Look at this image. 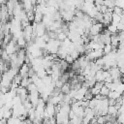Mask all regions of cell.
Segmentation results:
<instances>
[{
	"mask_svg": "<svg viewBox=\"0 0 124 124\" xmlns=\"http://www.w3.org/2000/svg\"><path fill=\"white\" fill-rule=\"evenodd\" d=\"M108 77H109L108 71H106V70H103V69L97 71L96 74H95L96 81H100V82H104Z\"/></svg>",
	"mask_w": 124,
	"mask_h": 124,
	"instance_id": "obj_5",
	"label": "cell"
},
{
	"mask_svg": "<svg viewBox=\"0 0 124 124\" xmlns=\"http://www.w3.org/2000/svg\"><path fill=\"white\" fill-rule=\"evenodd\" d=\"M4 111H5V108H0V120H2L4 118Z\"/></svg>",
	"mask_w": 124,
	"mask_h": 124,
	"instance_id": "obj_37",
	"label": "cell"
},
{
	"mask_svg": "<svg viewBox=\"0 0 124 124\" xmlns=\"http://www.w3.org/2000/svg\"><path fill=\"white\" fill-rule=\"evenodd\" d=\"M46 27L45 26V24L43 22H40V23H37V26H36V36L37 37H43L45 34H46Z\"/></svg>",
	"mask_w": 124,
	"mask_h": 124,
	"instance_id": "obj_7",
	"label": "cell"
},
{
	"mask_svg": "<svg viewBox=\"0 0 124 124\" xmlns=\"http://www.w3.org/2000/svg\"><path fill=\"white\" fill-rule=\"evenodd\" d=\"M26 89L28 90V93H29V92H33V91L38 90V88H37L36 84H35V83H32V82H31V83L26 87Z\"/></svg>",
	"mask_w": 124,
	"mask_h": 124,
	"instance_id": "obj_28",
	"label": "cell"
},
{
	"mask_svg": "<svg viewBox=\"0 0 124 124\" xmlns=\"http://www.w3.org/2000/svg\"><path fill=\"white\" fill-rule=\"evenodd\" d=\"M60 46H61L60 41H58L57 39H50L46 43V46L45 49L48 54H56L60 48Z\"/></svg>",
	"mask_w": 124,
	"mask_h": 124,
	"instance_id": "obj_1",
	"label": "cell"
},
{
	"mask_svg": "<svg viewBox=\"0 0 124 124\" xmlns=\"http://www.w3.org/2000/svg\"><path fill=\"white\" fill-rule=\"evenodd\" d=\"M19 1H20V2H23V1H24V0H19Z\"/></svg>",
	"mask_w": 124,
	"mask_h": 124,
	"instance_id": "obj_43",
	"label": "cell"
},
{
	"mask_svg": "<svg viewBox=\"0 0 124 124\" xmlns=\"http://www.w3.org/2000/svg\"><path fill=\"white\" fill-rule=\"evenodd\" d=\"M116 92H118L119 94H123L124 93V82L123 81H121L118 85H117V87H116V90H115Z\"/></svg>",
	"mask_w": 124,
	"mask_h": 124,
	"instance_id": "obj_26",
	"label": "cell"
},
{
	"mask_svg": "<svg viewBox=\"0 0 124 124\" xmlns=\"http://www.w3.org/2000/svg\"><path fill=\"white\" fill-rule=\"evenodd\" d=\"M121 96H122V95L119 94V93L116 92V91H109V93H108V99H112V100H116V101H117Z\"/></svg>",
	"mask_w": 124,
	"mask_h": 124,
	"instance_id": "obj_13",
	"label": "cell"
},
{
	"mask_svg": "<svg viewBox=\"0 0 124 124\" xmlns=\"http://www.w3.org/2000/svg\"><path fill=\"white\" fill-rule=\"evenodd\" d=\"M71 85H70V83L69 82H66V83H64L63 84V86H62V88H61V92L63 93V94H69L70 93V91H71Z\"/></svg>",
	"mask_w": 124,
	"mask_h": 124,
	"instance_id": "obj_15",
	"label": "cell"
},
{
	"mask_svg": "<svg viewBox=\"0 0 124 124\" xmlns=\"http://www.w3.org/2000/svg\"><path fill=\"white\" fill-rule=\"evenodd\" d=\"M104 86V82H100V81H96V83L94 84V86L93 87H95V88H98V89H100L101 90V88Z\"/></svg>",
	"mask_w": 124,
	"mask_h": 124,
	"instance_id": "obj_35",
	"label": "cell"
},
{
	"mask_svg": "<svg viewBox=\"0 0 124 124\" xmlns=\"http://www.w3.org/2000/svg\"><path fill=\"white\" fill-rule=\"evenodd\" d=\"M21 120L18 117H11L7 120V124H20Z\"/></svg>",
	"mask_w": 124,
	"mask_h": 124,
	"instance_id": "obj_17",
	"label": "cell"
},
{
	"mask_svg": "<svg viewBox=\"0 0 124 124\" xmlns=\"http://www.w3.org/2000/svg\"><path fill=\"white\" fill-rule=\"evenodd\" d=\"M108 114L116 117L118 114V108H116V106H108Z\"/></svg>",
	"mask_w": 124,
	"mask_h": 124,
	"instance_id": "obj_11",
	"label": "cell"
},
{
	"mask_svg": "<svg viewBox=\"0 0 124 124\" xmlns=\"http://www.w3.org/2000/svg\"><path fill=\"white\" fill-rule=\"evenodd\" d=\"M65 61H66L67 63H69V64H72V63H73L75 60L73 59V57H72L70 54H68V55L66 56V58H65Z\"/></svg>",
	"mask_w": 124,
	"mask_h": 124,
	"instance_id": "obj_34",
	"label": "cell"
},
{
	"mask_svg": "<svg viewBox=\"0 0 124 124\" xmlns=\"http://www.w3.org/2000/svg\"><path fill=\"white\" fill-rule=\"evenodd\" d=\"M117 29H118V31L120 32V31H124V21H120L118 24H117Z\"/></svg>",
	"mask_w": 124,
	"mask_h": 124,
	"instance_id": "obj_33",
	"label": "cell"
},
{
	"mask_svg": "<svg viewBox=\"0 0 124 124\" xmlns=\"http://www.w3.org/2000/svg\"><path fill=\"white\" fill-rule=\"evenodd\" d=\"M97 118V124H106V115H98L96 116Z\"/></svg>",
	"mask_w": 124,
	"mask_h": 124,
	"instance_id": "obj_25",
	"label": "cell"
},
{
	"mask_svg": "<svg viewBox=\"0 0 124 124\" xmlns=\"http://www.w3.org/2000/svg\"><path fill=\"white\" fill-rule=\"evenodd\" d=\"M107 29L108 30V32L110 33V34H117V32H118V29H117V25L116 24H113V23H110V24H108V26H107Z\"/></svg>",
	"mask_w": 124,
	"mask_h": 124,
	"instance_id": "obj_12",
	"label": "cell"
},
{
	"mask_svg": "<svg viewBox=\"0 0 124 124\" xmlns=\"http://www.w3.org/2000/svg\"><path fill=\"white\" fill-rule=\"evenodd\" d=\"M116 122L118 124H124V112L122 113H118L117 114V117H116Z\"/></svg>",
	"mask_w": 124,
	"mask_h": 124,
	"instance_id": "obj_27",
	"label": "cell"
},
{
	"mask_svg": "<svg viewBox=\"0 0 124 124\" xmlns=\"http://www.w3.org/2000/svg\"><path fill=\"white\" fill-rule=\"evenodd\" d=\"M121 79H122V81H123V82H124V76H123V77H122V78H121Z\"/></svg>",
	"mask_w": 124,
	"mask_h": 124,
	"instance_id": "obj_41",
	"label": "cell"
},
{
	"mask_svg": "<svg viewBox=\"0 0 124 124\" xmlns=\"http://www.w3.org/2000/svg\"><path fill=\"white\" fill-rule=\"evenodd\" d=\"M109 89L104 84V86L101 88V90H100V95H102V96H105V97H108V93H109Z\"/></svg>",
	"mask_w": 124,
	"mask_h": 124,
	"instance_id": "obj_23",
	"label": "cell"
},
{
	"mask_svg": "<svg viewBox=\"0 0 124 124\" xmlns=\"http://www.w3.org/2000/svg\"><path fill=\"white\" fill-rule=\"evenodd\" d=\"M115 6L124 9V0H115Z\"/></svg>",
	"mask_w": 124,
	"mask_h": 124,
	"instance_id": "obj_31",
	"label": "cell"
},
{
	"mask_svg": "<svg viewBox=\"0 0 124 124\" xmlns=\"http://www.w3.org/2000/svg\"><path fill=\"white\" fill-rule=\"evenodd\" d=\"M2 25H3V23L0 21V30H1V28H2Z\"/></svg>",
	"mask_w": 124,
	"mask_h": 124,
	"instance_id": "obj_40",
	"label": "cell"
},
{
	"mask_svg": "<svg viewBox=\"0 0 124 124\" xmlns=\"http://www.w3.org/2000/svg\"><path fill=\"white\" fill-rule=\"evenodd\" d=\"M67 38H68L67 33H65V32H63V31H61V32L57 33V40H58V41L63 42V41H64L65 39H67Z\"/></svg>",
	"mask_w": 124,
	"mask_h": 124,
	"instance_id": "obj_20",
	"label": "cell"
},
{
	"mask_svg": "<svg viewBox=\"0 0 124 124\" xmlns=\"http://www.w3.org/2000/svg\"><path fill=\"white\" fill-rule=\"evenodd\" d=\"M40 98H41V95H40V92L38 90L28 93V100L31 102V104L33 105L34 108H36V106L38 105Z\"/></svg>",
	"mask_w": 124,
	"mask_h": 124,
	"instance_id": "obj_4",
	"label": "cell"
},
{
	"mask_svg": "<svg viewBox=\"0 0 124 124\" xmlns=\"http://www.w3.org/2000/svg\"><path fill=\"white\" fill-rule=\"evenodd\" d=\"M30 68H29V64L24 63L18 70V74L22 77V78H28V72H29Z\"/></svg>",
	"mask_w": 124,
	"mask_h": 124,
	"instance_id": "obj_8",
	"label": "cell"
},
{
	"mask_svg": "<svg viewBox=\"0 0 124 124\" xmlns=\"http://www.w3.org/2000/svg\"><path fill=\"white\" fill-rule=\"evenodd\" d=\"M121 21V16H118V15H116V14H112V21H111V23H113V24H118L119 22Z\"/></svg>",
	"mask_w": 124,
	"mask_h": 124,
	"instance_id": "obj_19",
	"label": "cell"
},
{
	"mask_svg": "<svg viewBox=\"0 0 124 124\" xmlns=\"http://www.w3.org/2000/svg\"><path fill=\"white\" fill-rule=\"evenodd\" d=\"M0 19H1V10H0Z\"/></svg>",
	"mask_w": 124,
	"mask_h": 124,
	"instance_id": "obj_42",
	"label": "cell"
},
{
	"mask_svg": "<svg viewBox=\"0 0 124 124\" xmlns=\"http://www.w3.org/2000/svg\"><path fill=\"white\" fill-rule=\"evenodd\" d=\"M108 73H109V76L111 77V78H112L113 80L121 79V78H122V76H123L117 67H115V68H110V69L108 70Z\"/></svg>",
	"mask_w": 124,
	"mask_h": 124,
	"instance_id": "obj_6",
	"label": "cell"
},
{
	"mask_svg": "<svg viewBox=\"0 0 124 124\" xmlns=\"http://www.w3.org/2000/svg\"><path fill=\"white\" fill-rule=\"evenodd\" d=\"M103 23L101 22H97L91 25V27L89 28V35L90 36H96L102 33L103 31Z\"/></svg>",
	"mask_w": 124,
	"mask_h": 124,
	"instance_id": "obj_3",
	"label": "cell"
},
{
	"mask_svg": "<svg viewBox=\"0 0 124 124\" xmlns=\"http://www.w3.org/2000/svg\"><path fill=\"white\" fill-rule=\"evenodd\" d=\"M90 92L92 93L93 96H96V95H99V94H100V89L95 88V87H92V88L90 89Z\"/></svg>",
	"mask_w": 124,
	"mask_h": 124,
	"instance_id": "obj_32",
	"label": "cell"
},
{
	"mask_svg": "<svg viewBox=\"0 0 124 124\" xmlns=\"http://www.w3.org/2000/svg\"><path fill=\"white\" fill-rule=\"evenodd\" d=\"M43 17H44V15H43L42 13H40V12H35L34 22H36V23H40V22H42Z\"/></svg>",
	"mask_w": 124,
	"mask_h": 124,
	"instance_id": "obj_16",
	"label": "cell"
},
{
	"mask_svg": "<svg viewBox=\"0 0 124 124\" xmlns=\"http://www.w3.org/2000/svg\"><path fill=\"white\" fill-rule=\"evenodd\" d=\"M31 82H32V81H31V79H30V78H22L20 86H22V87H27Z\"/></svg>",
	"mask_w": 124,
	"mask_h": 124,
	"instance_id": "obj_22",
	"label": "cell"
},
{
	"mask_svg": "<svg viewBox=\"0 0 124 124\" xmlns=\"http://www.w3.org/2000/svg\"><path fill=\"white\" fill-rule=\"evenodd\" d=\"M36 75L38 76V78H44L45 77H46V76H47L46 71V69H44V68H42V69H40L38 72H36Z\"/></svg>",
	"mask_w": 124,
	"mask_h": 124,
	"instance_id": "obj_18",
	"label": "cell"
},
{
	"mask_svg": "<svg viewBox=\"0 0 124 124\" xmlns=\"http://www.w3.org/2000/svg\"><path fill=\"white\" fill-rule=\"evenodd\" d=\"M16 45H17L20 48H23V47H25V46H27V42H26V40L24 39V37H21V38H18V39L16 40Z\"/></svg>",
	"mask_w": 124,
	"mask_h": 124,
	"instance_id": "obj_14",
	"label": "cell"
},
{
	"mask_svg": "<svg viewBox=\"0 0 124 124\" xmlns=\"http://www.w3.org/2000/svg\"><path fill=\"white\" fill-rule=\"evenodd\" d=\"M120 43V38L118 36V34H113L110 36V45L112 46L113 48H116L118 46Z\"/></svg>",
	"mask_w": 124,
	"mask_h": 124,
	"instance_id": "obj_9",
	"label": "cell"
},
{
	"mask_svg": "<svg viewBox=\"0 0 124 124\" xmlns=\"http://www.w3.org/2000/svg\"><path fill=\"white\" fill-rule=\"evenodd\" d=\"M113 50V47L111 45H105V46L103 47V51H104V55L108 54L109 52H111Z\"/></svg>",
	"mask_w": 124,
	"mask_h": 124,
	"instance_id": "obj_21",
	"label": "cell"
},
{
	"mask_svg": "<svg viewBox=\"0 0 124 124\" xmlns=\"http://www.w3.org/2000/svg\"><path fill=\"white\" fill-rule=\"evenodd\" d=\"M98 101H99L98 99H96L95 97H93L91 100H89V106H88V107H89L90 108L94 109V108H95V107H96V106H97V104H98Z\"/></svg>",
	"mask_w": 124,
	"mask_h": 124,
	"instance_id": "obj_24",
	"label": "cell"
},
{
	"mask_svg": "<svg viewBox=\"0 0 124 124\" xmlns=\"http://www.w3.org/2000/svg\"><path fill=\"white\" fill-rule=\"evenodd\" d=\"M3 4H6V1L5 0H0V6L3 5Z\"/></svg>",
	"mask_w": 124,
	"mask_h": 124,
	"instance_id": "obj_39",
	"label": "cell"
},
{
	"mask_svg": "<svg viewBox=\"0 0 124 124\" xmlns=\"http://www.w3.org/2000/svg\"><path fill=\"white\" fill-rule=\"evenodd\" d=\"M69 54H70V55L73 57V59H74V60H77V59H78V57H79V55H80V54H79V52H78L77 49L73 50V51H72L71 53H69Z\"/></svg>",
	"mask_w": 124,
	"mask_h": 124,
	"instance_id": "obj_29",
	"label": "cell"
},
{
	"mask_svg": "<svg viewBox=\"0 0 124 124\" xmlns=\"http://www.w3.org/2000/svg\"><path fill=\"white\" fill-rule=\"evenodd\" d=\"M113 13L116 14V15H118V16H122V14H123V9H121V8L115 6V7L113 8Z\"/></svg>",
	"mask_w": 124,
	"mask_h": 124,
	"instance_id": "obj_30",
	"label": "cell"
},
{
	"mask_svg": "<svg viewBox=\"0 0 124 124\" xmlns=\"http://www.w3.org/2000/svg\"><path fill=\"white\" fill-rule=\"evenodd\" d=\"M33 42H34V43L37 45V46L40 47L41 49H45L46 46V42H45L42 37H36Z\"/></svg>",
	"mask_w": 124,
	"mask_h": 124,
	"instance_id": "obj_10",
	"label": "cell"
},
{
	"mask_svg": "<svg viewBox=\"0 0 124 124\" xmlns=\"http://www.w3.org/2000/svg\"><path fill=\"white\" fill-rule=\"evenodd\" d=\"M118 36L120 38V41H124V31H120L118 33Z\"/></svg>",
	"mask_w": 124,
	"mask_h": 124,
	"instance_id": "obj_38",
	"label": "cell"
},
{
	"mask_svg": "<svg viewBox=\"0 0 124 124\" xmlns=\"http://www.w3.org/2000/svg\"><path fill=\"white\" fill-rule=\"evenodd\" d=\"M63 84H64V82H62L60 79H58L57 81H55V87H57V88H62V86H63Z\"/></svg>",
	"mask_w": 124,
	"mask_h": 124,
	"instance_id": "obj_36",
	"label": "cell"
},
{
	"mask_svg": "<svg viewBox=\"0 0 124 124\" xmlns=\"http://www.w3.org/2000/svg\"><path fill=\"white\" fill-rule=\"evenodd\" d=\"M55 114H56L55 106L50 103H46L45 112H44V118H51V117H54Z\"/></svg>",
	"mask_w": 124,
	"mask_h": 124,
	"instance_id": "obj_2",
	"label": "cell"
}]
</instances>
